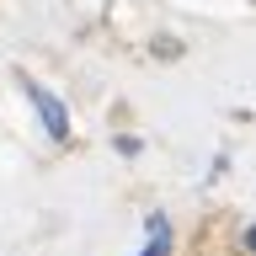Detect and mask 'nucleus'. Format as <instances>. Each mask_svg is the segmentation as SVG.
<instances>
[{
  "instance_id": "nucleus-4",
  "label": "nucleus",
  "mask_w": 256,
  "mask_h": 256,
  "mask_svg": "<svg viewBox=\"0 0 256 256\" xmlns=\"http://www.w3.org/2000/svg\"><path fill=\"white\" fill-rule=\"evenodd\" d=\"M240 246H246V256H256V224H246V235H240Z\"/></svg>"
},
{
  "instance_id": "nucleus-1",
  "label": "nucleus",
  "mask_w": 256,
  "mask_h": 256,
  "mask_svg": "<svg viewBox=\"0 0 256 256\" xmlns=\"http://www.w3.org/2000/svg\"><path fill=\"white\" fill-rule=\"evenodd\" d=\"M22 91H27V102L38 107V123L48 128V139H54V144H64V139H70V112H64V102L48 91V86L27 80V75H22Z\"/></svg>"
},
{
  "instance_id": "nucleus-2",
  "label": "nucleus",
  "mask_w": 256,
  "mask_h": 256,
  "mask_svg": "<svg viewBox=\"0 0 256 256\" xmlns=\"http://www.w3.org/2000/svg\"><path fill=\"white\" fill-rule=\"evenodd\" d=\"M144 230H150V240H144L139 256H171L176 235H171V219H166V214H144Z\"/></svg>"
},
{
  "instance_id": "nucleus-3",
  "label": "nucleus",
  "mask_w": 256,
  "mask_h": 256,
  "mask_svg": "<svg viewBox=\"0 0 256 256\" xmlns=\"http://www.w3.org/2000/svg\"><path fill=\"white\" fill-rule=\"evenodd\" d=\"M112 150H118V155H139V139H128V134H118V139H112Z\"/></svg>"
}]
</instances>
